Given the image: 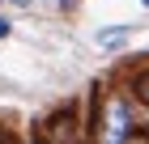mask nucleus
<instances>
[{
  "instance_id": "obj_1",
  "label": "nucleus",
  "mask_w": 149,
  "mask_h": 144,
  "mask_svg": "<svg viewBox=\"0 0 149 144\" xmlns=\"http://www.w3.org/2000/svg\"><path fill=\"white\" fill-rule=\"evenodd\" d=\"M94 136L102 144H128V140H145L136 123V102L124 85H102L94 98V119H90Z\"/></svg>"
},
{
  "instance_id": "obj_2",
  "label": "nucleus",
  "mask_w": 149,
  "mask_h": 144,
  "mask_svg": "<svg viewBox=\"0 0 149 144\" xmlns=\"http://www.w3.org/2000/svg\"><path fill=\"white\" fill-rule=\"evenodd\" d=\"M38 136H43V140H51V144L81 140V119H77V110H56L43 127H38Z\"/></svg>"
},
{
  "instance_id": "obj_3",
  "label": "nucleus",
  "mask_w": 149,
  "mask_h": 144,
  "mask_svg": "<svg viewBox=\"0 0 149 144\" xmlns=\"http://www.w3.org/2000/svg\"><path fill=\"white\" fill-rule=\"evenodd\" d=\"M128 93H132V102H136V110H145V114H149V68H136V72H132Z\"/></svg>"
},
{
  "instance_id": "obj_4",
  "label": "nucleus",
  "mask_w": 149,
  "mask_h": 144,
  "mask_svg": "<svg viewBox=\"0 0 149 144\" xmlns=\"http://www.w3.org/2000/svg\"><path fill=\"white\" fill-rule=\"evenodd\" d=\"M132 34V25H111V30H98V47H119Z\"/></svg>"
},
{
  "instance_id": "obj_5",
  "label": "nucleus",
  "mask_w": 149,
  "mask_h": 144,
  "mask_svg": "<svg viewBox=\"0 0 149 144\" xmlns=\"http://www.w3.org/2000/svg\"><path fill=\"white\" fill-rule=\"evenodd\" d=\"M9 34H13V21L4 17V13H0V38H9Z\"/></svg>"
},
{
  "instance_id": "obj_6",
  "label": "nucleus",
  "mask_w": 149,
  "mask_h": 144,
  "mask_svg": "<svg viewBox=\"0 0 149 144\" xmlns=\"http://www.w3.org/2000/svg\"><path fill=\"white\" fill-rule=\"evenodd\" d=\"M4 4H17V9H30L34 0H4Z\"/></svg>"
},
{
  "instance_id": "obj_7",
  "label": "nucleus",
  "mask_w": 149,
  "mask_h": 144,
  "mask_svg": "<svg viewBox=\"0 0 149 144\" xmlns=\"http://www.w3.org/2000/svg\"><path fill=\"white\" fill-rule=\"evenodd\" d=\"M60 9H77V0H60Z\"/></svg>"
},
{
  "instance_id": "obj_8",
  "label": "nucleus",
  "mask_w": 149,
  "mask_h": 144,
  "mask_svg": "<svg viewBox=\"0 0 149 144\" xmlns=\"http://www.w3.org/2000/svg\"><path fill=\"white\" fill-rule=\"evenodd\" d=\"M141 4H145V9H149V0H141Z\"/></svg>"
},
{
  "instance_id": "obj_9",
  "label": "nucleus",
  "mask_w": 149,
  "mask_h": 144,
  "mask_svg": "<svg viewBox=\"0 0 149 144\" xmlns=\"http://www.w3.org/2000/svg\"><path fill=\"white\" fill-rule=\"evenodd\" d=\"M0 4H4V0H0Z\"/></svg>"
}]
</instances>
